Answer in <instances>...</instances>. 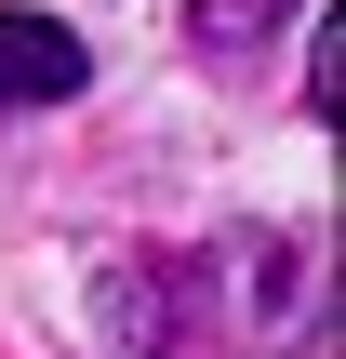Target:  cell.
<instances>
[{
  "mask_svg": "<svg viewBox=\"0 0 346 359\" xmlns=\"http://www.w3.org/2000/svg\"><path fill=\"white\" fill-rule=\"evenodd\" d=\"M107 333L147 359H267L320 333V253L293 226H227L200 253L107 266Z\"/></svg>",
  "mask_w": 346,
  "mask_h": 359,
  "instance_id": "obj_1",
  "label": "cell"
},
{
  "mask_svg": "<svg viewBox=\"0 0 346 359\" xmlns=\"http://www.w3.org/2000/svg\"><path fill=\"white\" fill-rule=\"evenodd\" d=\"M80 80H93L80 27H53V13H0V107H67Z\"/></svg>",
  "mask_w": 346,
  "mask_h": 359,
  "instance_id": "obj_2",
  "label": "cell"
},
{
  "mask_svg": "<svg viewBox=\"0 0 346 359\" xmlns=\"http://www.w3.org/2000/svg\"><path fill=\"white\" fill-rule=\"evenodd\" d=\"M280 13H293V0H200V13H187V40H200V53H253Z\"/></svg>",
  "mask_w": 346,
  "mask_h": 359,
  "instance_id": "obj_3",
  "label": "cell"
}]
</instances>
